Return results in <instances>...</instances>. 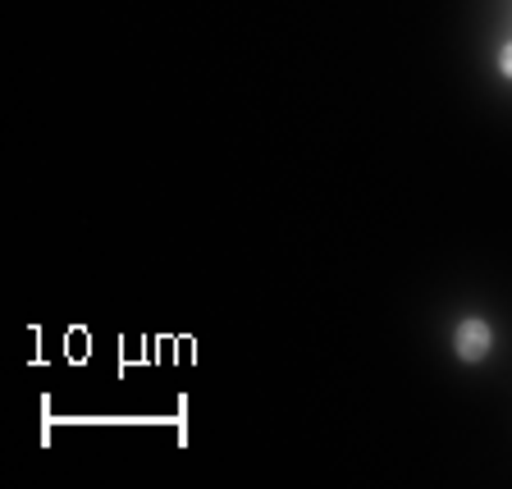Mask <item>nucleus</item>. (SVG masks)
<instances>
[{
  "label": "nucleus",
  "mask_w": 512,
  "mask_h": 489,
  "mask_svg": "<svg viewBox=\"0 0 512 489\" xmlns=\"http://www.w3.org/2000/svg\"><path fill=\"white\" fill-rule=\"evenodd\" d=\"M485 348H490V330H485L480 320H467V325L458 330V352L476 362V357H485Z\"/></svg>",
  "instance_id": "nucleus-1"
},
{
  "label": "nucleus",
  "mask_w": 512,
  "mask_h": 489,
  "mask_svg": "<svg viewBox=\"0 0 512 489\" xmlns=\"http://www.w3.org/2000/svg\"><path fill=\"white\" fill-rule=\"evenodd\" d=\"M503 74L512 78V46H508V51H503Z\"/></svg>",
  "instance_id": "nucleus-2"
}]
</instances>
